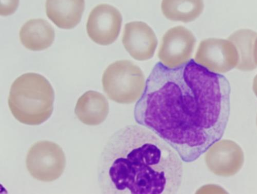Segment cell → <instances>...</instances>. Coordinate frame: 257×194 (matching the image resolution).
Listing matches in <instances>:
<instances>
[{"label": "cell", "instance_id": "10", "mask_svg": "<svg viewBox=\"0 0 257 194\" xmlns=\"http://www.w3.org/2000/svg\"><path fill=\"white\" fill-rule=\"evenodd\" d=\"M122 42L127 53L139 61L153 58L158 43L154 30L142 21H133L125 25Z\"/></svg>", "mask_w": 257, "mask_h": 194}, {"label": "cell", "instance_id": "6", "mask_svg": "<svg viewBox=\"0 0 257 194\" xmlns=\"http://www.w3.org/2000/svg\"><path fill=\"white\" fill-rule=\"evenodd\" d=\"M237 48L228 39L208 38L200 43L195 61L213 73L222 74L236 68L239 62Z\"/></svg>", "mask_w": 257, "mask_h": 194}, {"label": "cell", "instance_id": "15", "mask_svg": "<svg viewBox=\"0 0 257 194\" xmlns=\"http://www.w3.org/2000/svg\"><path fill=\"white\" fill-rule=\"evenodd\" d=\"M257 33L248 29H242L232 33L228 39L233 43L239 55V62L236 69L251 71L257 67L254 61L253 48Z\"/></svg>", "mask_w": 257, "mask_h": 194}, {"label": "cell", "instance_id": "4", "mask_svg": "<svg viewBox=\"0 0 257 194\" xmlns=\"http://www.w3.org/2000/svg\"><path fill=\"white\" fill-rule=\"evenodd\" d=\"M102 83L103 90L111 100L122 104L139 100L146 85L141 69L127 60L116 61L107 67Z\"/></svg>", "mask_w": 257, "mask_h": 194}, {"label": "cell", "instance_id": "13", "mask_svg": "<svg viewBox=\"0 0 257 194\" xmlns=\"http://www.w3.org/2000/svg\"><path fill=\"white\" fill-rule=\"evenodd\" d=\"M55 36L53 27L47 21L42 19L27 21L19 33L21 44L33 51L45 50L50 47Z\"/></svg>", "mask_w": 257, "mask_h": 194}, {"label": "cell", "instance_id": "19", "mask_svg": "<svg viewBox=\"0 0 257 194\" xmlns=\"http://www.w3.org/2000/svg\"><path fill=\"white\" fill-rule=\"evenodd\" d=\"M256 124H257V118H256Z\"/></svg>", "mask_w": 257, "mask_h": 194}, {"label": "cell", "instance_id": "1", "mask_svg": "<svg viewBox=\"0 0 257 194\" xmlns=\"http://www.w3.org/2000/svg\"><path fill=\"white\" fill-rule=\"evenodd\" d=\"M230 86L220 74L191 60L156 64L134 110L136 122L163 139L183 162H194L221 139L228 121Z\"/></svg>", "mask_w": 257, "mask_h": 194}, {"label": "cell", "instance_id": "3", "mask_svg": "<svg viewBox=\"0 0 257 194\" xmlns=\"http://www.w3.org/2000/svg\"><path fill=\"white\" fill-rule=\"evenodd\" d=\"M55 92L49 81L35 73L21 75L13 83L8 99L10 111L21 123L39 125L51 117Z\"/></svg>", "mask_w": 257, "mask_h": 194}, {"label": "cell", "instance_id": "5", "mask_svg": "<svg viewBox=\"0 0 257 194\" xmlns=\"http://www.w3.org/2000/svg\"><path fill=\"white\" fill-rule=\"evenodd\" d=\"M66 159L62 149L57 144L41 141L28 151L26 165L31 175L42 182H49L61 177L65 169Z\"/></svg>", "mask_w": 257, "mask_h": 194}, {"label": "cell", "instance_id": "18", "mask_svg": "<svg viewBox=\"0 0 257 194\" xmlns=\"http://www.w3.org/2000/svg\"><path fill=\"white\" fill-rule=\"evenodd\" d=\"M252 89L253 92L257 97V74L255 75L253 79Z\"/></svg>", "mask_w": 257, "mask_h": 194}, {"label": "cell", "instance_id": "14", "mask_svg": "<svg viewBox=\"0 0 257 194\" xmlns=\"http://www.w3.org/2000/svg\"><path fill=\"white\" fill-rule=\"evenodd\" d=\"M203 0H162V12L169 20L188 23L203 13Z\"/></svg>", "mask_w": 257, "mask_h": 194}, {"label": "cell", "instance_id": "12", "mask_svg": "<svg viewBox=\"0 0 257 194\" xmlns=\"http://www.w3.org/2000/svg\"><path fill=\"white\" fill-rule=\"evenodd\" d=\"M109 111V104L105 97L98 92L89 91L78 100L75 114L82 123L96 126L104 121Z\"/></svg>", "mask_w": 257, "mask_h": 194}, {"label": "cell", "instance_id": "7", "mask_svg": "<svg viewBox=\"0 0 257 194\" xmlns=\"http://www.w3.org/2000/svg\"><path fill=\"white\" fill-rule=\"evenodd\" d=\"M196 44L195 36L186 28L170 29L164 35L160 46L158 57L161 63L169 69L185 65L190 60Z\"/></svg>", "mask_w": 257, "mask_h": 194}, {"label": "cell", "instance_id": "8", "mask_svg": "<svg viewBox=\"0 0 257 194\" xmlns=\"http://www.w3.org/2000/svg\"><path fill=\"white\" fill-rule=\"evenodd\" d=\"M122 18L114 7L101 4L90 13L87 24V31L91 39L101 46H109L118 37Z\"/></svg>", "mask_w": 257, "mask_h": 194}, {"label": "cell", "instance_id": "2", "mask_svg": "<svg viewBox=\"0 0 257 194\" xmlns=\"http://www.w3.org/2000/svg\"><path fill=\"white\" fill-rule=\"evenodd\" d=\"M97 175L102 193L175 194L183 180V160L149 129L130 125L107 141Z\"/></svg>", "mask_w": 257, "mask_h": 194}, {"label": "cell", "instance_id": "9", "mask_svg": "<svg viewBox=\"0 0 257 194\" xmlns=\"http://www.w3.org/2000/svg\"><path fill=\"white\" fill-rule=\"evenodd\" d=\"M206 152L205 161L208 168L219 176L228 177L237 174L244 162L242 148L231 140H220Z\"/></svg>", "mask_w": 257, "mask_h": 194}, {"label": "cell", "instance_id": "11", "mask_svg": "<svg viewBox=\"0 0 257 194\" xmlns=\"http://www.w3.org/2000/svg\"><path fill=\"white\" fill-rule=\"evenodd\" d=\"M46 14L58 28L70 30L80 22L85 0H47Z\"/></svg>", "mask_w": 257, "mask_h": 194}, {"label": "cell", "instance_id": "17", "mask_svg": "<svg viewBox=\"0 0 257 194\" xmlns=\"http://www.w3.org/2000/svg\"><path fill=\"white\" fill-rule=\"evenodd\" d=\"M253 58L254 61L257 67V37L255 40L253 48Z\"/></svg>", "mask_w": 257, "mask_h": 194}, {"label": "cell", "instance_id": "16", "mask_svg": "<svg viewBox=\"0 0 257 194\" xmlns=\"http://www.w3.org/2000/svg\"><path fill=\"white\" fill-rule=\"evenodd\" d=\"M0 14L2 16H9L14 14L17 11L19 0H1Z\"/></svg>", "mask_w": 257, "mask_h": 194}]
</instances>
